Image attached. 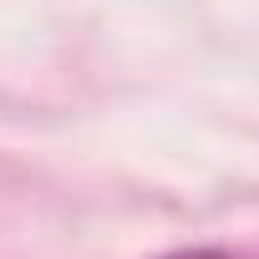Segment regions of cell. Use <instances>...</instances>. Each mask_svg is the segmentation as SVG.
Returning <instances> with one entry per match:
<instances>
[{"mask_svg": "<svg viewBox=\"0 0 259 259\" xmlns=\"http://www.w3.org/2000/svg\"><path fill=\"white\" fill-rule=\"evenodd\" d=\"M163 259H234L229 249H178V254H163Z\"/></svg>", "mask_w": 259, "mask_h": 259, "instance_id": "cell-1", "label": "cell"}]
</instances>
